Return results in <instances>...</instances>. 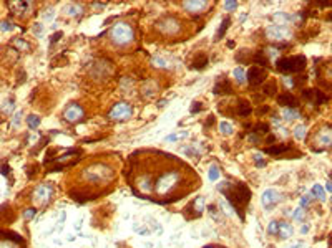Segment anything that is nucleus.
<instances>
[{
	"label": "nucleus",
	"instance_id": "obj_1",
	"mask_svg": "<svg viewBox=\"0 0 332 248\" xmlns=\"http://www.w3.org/2000/svg\"><path fill=\"white\" fill-rule=\"evenodd\" d=\"M218 190L228 197V200L231 202V205H234L233 209H234V212L237 210L241 220H243V213L241 212H243V209L248 205L249 197H251V192H249L248 185H244V184L233 185V184H229V182H221L218 185Z\"/></svg>",
	"mask_w": 332,
	"mask_h": 248
},
{
	"label": "nucleus",
	"instance_id": "obj_2",
	"mask_svg": "<svg viewBox=\"0 0 332 248\" xmlns=\"http://www.w3.org/2000/svg\"><path fill=\"white\" fill-rule=\"evenodd\" d=\"M179 182H181V174H179V171L168 169L166 172L159 174L156 180H153V192L161 197L170 195L171 192H175V189L178 187Z\"/></svg>",
	"mask_w": 332,
	"mask_h": 248
},
{
	"label": "nucleus",
	"instance_id": "obj_3",
	"mask_svg": "<svg viewBox=\"0 0 332 248\" xmlns=\"http://www.w3.org/2000/svg\"><path fill=\"white\" fill-rule=\"evenodd\" d=\"M135 32L130 23L126 22H118L110 28V38L117 45H128L133 41Z\"/></svg>",
	"mask_w": 332,
	"mask_h": 248
},
{
	"label": "nucleus",
	"instance_id": "obj_4",
	"mask_svg": "<svg viewBox=\"0 0 332 248\" xmlns=\"http://www.w3.org/2000/svg\"><path fill=\"white\" fill-rule=\"evenodd\" d=\"M83 174H85V179L88 182H95V184L106 182L113 177V171L105 164H92L90 167L85 169Z\"/></svg>",
	"mask_w": 332,
	"mask_h": 248
},
{
	"label": "nucleus",
	"instance_id": "obj_5",
	"mask_svg": "<svg viewBox=\"0 0 332 248\" xmlns=\"http://www.w3.org/2000/svg\"><path fill=\"white\" fill-rule=\"evenodd\" d=\"M277 70L282 73H293V71H302L306 68V56L299 55L294 58H281L276 61Z\"/></svg>",
	"mask_w": 332,
	"mask_h": 248
},
{
	"label": "nucleus",
	"instance_id": "obj_6",
	"mask_svg": "<svg viewBox=\"0 0 332 248\" xmlns=\"http://www.w3.org/2000/svg\"><path fill=\"white\" fill-rule=\"evenodd\" d=\"M156 28L161 30L163 33H166V35H176L181 27H179V22L175 18V17H163V18L156 23Z\"/></svg>",
	"mask_w": 332,
	"mask_h": 248
},
{
	"label": "nucleus",
	"instance_id": "obj_7",
	"mask_svg": "<svg viewBox=\"0 0 332 248\" xmlns=\"http://www.w3.org/2000/svg\"><path fill=\"white\" fill-rule=\"evenodd\" d=\"M131 113H133L131 106L128 105V103L121 101V103H117V105L110 109L108 118L110 119H126V118H130Z\"/></svg>",
	"mask_w": 332,
	"mask_h": 248
},
{
	"label": "nucleus",
	"instance_id": "obj_8",
	"mask_svg": "<svg viewBox=\"0 0 332 248\" xmlns=\"http://www.w3.org/2000/svg\"><path fill=\"white\" fill-rule=\"evenodd\" d=\"M266 35H268V38L279 41V40L289 38L291 32L286 27H282V25H273V27H269L268 30H266Z\"/></svg>",
	"mask_w": 332,
	"mask_h": 248
},
{
	"label": "nucleus",
	"instance_id": "obj_9",
	"mask_svg": "<svg viewBox=\"0 0 332 248\" xmlns=\"http://www.w3.org/2000/svg\"><path fill=\"white\" fill-rule=\"evenodd\" d=\"M281 200V195H279V192L277 190H274V189H269V190H266L264 194H262V198H261V202H262V207H264L266 210H271L276 207L277 202Z\"/></svg>",
	"mask_w": 332,
	"mask_h": 248
},
{
	"label": "nucleus",
	"instance_id": "obj_10",
	"mask_svg": "<svg viewBox=\"0 0 332 248\" xmlns=\"http://www.w3.org/2000/svg\"><path fill=\"white\" fill-rule=\"evenodd\" d=\"M85 116V111H83V107H81L80 105H70L65 109V113H63V118L67 119L68 123H77V121H80L81 118Z\"/></svg>",
	"mask_w": 332,
	"mask_h": 248
},
{
	"label": "nucleus",
	"instance_id": "obj_11",
	"mask_svg": "<svg viewBox=\"0 0 332 248\" xmlns=\"http://www.w3.org/2000/svg\"><path fill=\"white\" fill-rule=\"evenodd\" d=\"M266 78H268V71H266L264 68H261V66H253V68H249L248 81L251 83V85H261Z\"/></svg>",
	"mask_w": 332,
	"mask_h": 248
},
{
	"label": "nucleus",
	"instance_id": "obj_12",
	"mask_svg": "<svg viewBox=\"0 0 332 248\" xmlns=\"http://www.w3.org/2000/svg\"><path fill=\"white\" fill-rule=\"evenodd\" d=\"M52 194H53V190L50 185H39V187L35 189V192H34V198L37 202H40V204H47L48 200L52 198Z\"/></svg>",
	"mask_w": 332,
	"mask_h": 248
},
{
	"label": "nucleus",
	"instance_id": "obj_13",
	"mask_svg": "<svg viewBox=\"0 0 332 248\" xmlns=\"http://www.w3.org/2000/svg\"><path fill=\"white\" fill-rule=\"evenodd\" d=\"M302 96L311 99V101H314L315 105H322V103H326L327 99H329L326 94L322 93V91H319V89H304L302 91Z\"/></svg>",
	"mask_w": 332,
	"mask_h": 248
},
{
	"label": "nucleus",
	"instance_id": "obj_14",
	"mask_svg": "<svg viewBox=\"0 0 332 248\" xmlns=\"http://www.w3.org/2000/svg\"><path fill=\"white\" fill-rule=\"evenodd\" d=\"M10 10L15 12L19 17H27L32 10V3L30 2H12L10 3Z\"/></svg>",
	"mask_w": 332,
	"mask_h": 248
},
{
	"label": "nucleus",
	"instance_id": "obj_15",
	"mask_svg": "<svg viewBox=\"0 0 332 248\" xmlns=\"http://www.w3.org/2000/svg\"><path fill=\"white\" fill-rule=\"evenodd\" d=\"M277 103H279L281 106L288 107V109H294V107H296V106L299 105L297 98L294 96V94H291V93H284V94H281V96L277 98Z\"/></svg>",
	"mask_w": 332,
	"mask_h": 248
},
{
	"label": "nucleus",
	"instance_id": "obj_16",
	"mask_svg": "<svg viewBox=\"0 0 332 248\" xmlns=\"http://www.w3.org/2000/svg\"><path fill=\"white\" fill-rule=\"evenodd\" d=\"M213 93L215 94H231L233 93V88L231 85H229V81L226 80H218V83H216L215 89H213Z\"/></svg>",
	"mask_w": 332,
	"mask_h": 248
},
{
	"label": "nucleus",
	"instance_id": "obj_17",
	"mask_svg": "<svg viewBox=\"0 0 332 248\" xmlns=\"http://www.w3.org/2000/svg\"><path fill=\"white\" fill-rule=\"evenodd\" d=\"M291 235H293V225L286 222H277V237L289 238Z\"/></svg>",
	"mask_w": 332,
	"mask_h": 248
},
{
	"label": "nucleus",
	"instance_id": "obj_18",
	"mask_svg": "<svg viewBox=\"0 0 332 248\" xmlns=\"http://www.w3.org/2000/svg\"><path fill=\"white\" fill-rule=\"evenodd\" d=\"M206 65H208V56L204 55V53H198L195 60H193L191 68L193 70H203V68H206Z\"/></svg>",
	"mask_w": 332,
	"mask_h": 248
},
{
	"label": "nucleus",
	"instance_id": "obj_19",
	"mask_svg": "<svg viewBox=\"0 0 332 248\" xmlns=\"http://www.w3.org/2000/svg\"><path fill=\"white\" fill-rule=\"evenodd\" d=\"M206 7L208 3L203 2V0H198V2H184V8H186L188 12H201Z\"/></svg>",
	"mask_w": 332,
	"mask_h": 248
},
{
	"label": "nucleus",
	"instance_id": "obj_20",
	"mask_svg": "<svg viewBox=\"0 0 332 248\" xmlns=\"http://www.w3.org/2000/svg\"><path fill=\"white\" fill-rule=\"evenodd\" d=\"M251 111H253V107H251V103L249 101H246V99H241L239 103H237V114L239 116H249L251 114Z\"/></svg>",
	"mask_w": 332,
	"mask_h": 248
},
{
	"label": "nucleus",
	"instance_id": "obj_21",
	"mask_svg": "<svg viewBox=\"0 0 332 248\" xmlns=\"http://www.w3.org/2000/svg\"><path fill=\"white\" fill-rule=\"evenodd\" d=\"M291 149V146H286V144H279V146H271V147H266V152L271 156H279L282 152H288Z\"/></svg>",
	"mask_w": 332,
	"mask_h": 248
},
{
	"label": "nucleus",
	"instance_id": "obj_22",
	"mask_svg": "<svg viewBox=\"0 0 332 248\" xmlns=\"http://www.w3.org/2000/svg\"><path fill=\"white\" fill-rule=\"evenodd\" d=\"M229 23H231V18L226 17V18L223 20V23H221V27L218 28V33H216V36H215V41H218L219 38H223L224 33H226V30H228V27H229Z\"/></svg>",
	"mask_w": 332,
	"mask_h": 248
},
{
	"label": "nucleus",
	"instance_id": "obj_23",
	"mask_svg": "<svg viewBox=\"0 0 332 248\" xmlns=\"http://www.w3.org/2000/svg\"><path fill=\"white\" fill-rule=\"evenodd\" d=\"M19 240H22L17 235L14 240H5V238H2L0 240V248H19Z\"/></svg>",
	"mask_w": 332,
	"mask_h": 248
},
{
	"label": "nucleus",
	"instance_id": "obj_24",
	"mask_svg": "<svg viewBox=\"0 0 332 248\" xmlns=\"http://www.w3.org/2000/svg\"><path fill=\"white\" fill-rule=\"evenodd\" d=\"M81 12H83V8H81V5H77V3L68 5L67 8H65V14L70 15V17H78V15H81Z\"/></svg>",
	"mask_w": 332,
	"mask_h": 248
},
{
	"label": "nucleus",
	"instance_id": "obj_25",
	"mask_svg": "<svg viewBox=\"0 0 332 248\" xmlns=\"http://www.w3.org/2000/svg\"><path fill=\"white\" fill-rule=\"evenodd\" d=\"M299 111H296V109H288V107H284V109H282V118L286 119V121H293V119H297L299 118Z\"/></svg>",
	"mask_w": 332,
	"mask_h": 248
},
{
	"label": "nucleus",
	"instance_id": "obj_26",
	"mask_svg": "<svg viewBox=\"0 0 332 248\" xmlns=\"http://www.w3.org/2000/svg\"><path fill=\"white\" fill-rule=\"evenodd\" d=\"M276 91H277V85H276V81H268L264 85V94L266 96H273V94H276Z\"/></svg>",
	"mask_w": 332,
	"mask_h": 248
},
{
	"label": "nucleus",
	"instance_id": "obj_27",
	"mask_svg": "<svg viewBox=\"0 0 332 248\" xmlns=\"http://www.w3.org/2000/svg\"><path fill=\"white\" fill-rule=\"evenodd\" d=\"M311 195H312V197H319L321 200H326V192H324V189L319 184H315L314 187H312V190H311Z\"/></svg>",
	"mask_w": 332,
	"mask_h": 248
},
{
	"label": "nucleus",
	"instance_id": "obj_28",
	"mask_svg": "<svg viewBox=\"0 0 332 248\" xmlns=\"http://www.w3.org/2000/svg\"><path fill=\"white\" fill-rule=\"evenodd\" d=\"M306 132H307V129L304 124H299V126H296V129H294V138L297 141H302L306 138Z\"/></svg>",
	"mask_w": 332,
	"mask_h": 248
},
{
	"label": "nucleus",
	"instance_id": "obj_29",
	"mask_svg": "<svg viewBox=\"0 0 332 248\" xmlns=\"http://www.w3.org/2000/svg\"><path fill=\"white\" fill-rule=\"evenodd\" d=\"M253 60L256 61V63H259V66H261V68H262V66H266V65L269 63L268 56H266V55H264V53H262V52H257L256 55L253 56Z\"/></svg>",
	"mask_w": 332,
	"mask_h": 248
},
{
	"label": "nucleus",
	"instance_id": "obj_30",
	"mask_svg": "<svg viewBox=\"0 0 332 248\" xmlns=\"http://www.w3.org/2000/svg\"><path fill=\"white\" fill-rule=\"evenodd\" d=\"M27 124H28V127H30V129H37V127L40 126V118L37 114H30L27 118Z\"/></svg>",
	"mask_w": 332,
	"mask_h": 248
},
{
	"label": "nucleus",
	"instance_id": "obj_31",
	"mask_svg": "<svg viewBox=\"0 0 332 248\" xmlns=\"http://www.w3.org/2000/svg\"><path fill=\"white\" fill-rule=\"evenodd\" d=\"M221 176V171L218 165H211L210 167V172H208V177H210V180H218Z\"/></svg>",
	"mask_w": 332,
	"mask_h": 248
},
{
	"label": "nucleus",
	"instance_id": "obj_32",
	"mask_svg": "<svg viewBox=\"0 0 332 248\" xmlns=\"http://www.w3.org/2000/svg\"><path fill=\"white\" fill-rule=\"evenodd\" d=\"M233 74H234V78L237 80V83H241V85H243V83H246V73H244V68H236L234 71H233Z\"/></svg>",
	"mask_w": 332,
	"mask_h": 248
},
{
	"label": "nucleus",
	"instance_id": "obj_33",
	"mask_svg": "<svg viewBox=\"0 0 332 248\" xmlns=\"http://www.w3.org/2000/svg\"><path fill=\"white\" fill-rule=\"evenodd\" d=\"M219 131L223 132V134H233V126L226 121L219 123Z\"/></svg>",
	"mask_w": 332,
	"mask_h": 248
},
{
	"label": "nucleus",
	"instance_id": "obj_34",
	"mask_svg": "<svg viewBox=\"0 0 332 248\" xmlns=\"http://www.w3.org/2000/svg\"><path fill=\"white\" fill-rule=\"evenodd\" d=\"M274 20H276V22H291V20H293V17L291 15H288V14H276L274 15Z\"/></svg>",
	"mask_w": 332,
	"mask_h": 248
},
{
	"label": "nucleus",
	"instance_id": "obj_35",
	"mask_svg": "<svg viewBox=\"0 0 332 248\" xmlns=\"http://www.w3.org/2000/svg\"><path fill=\"white\" fill-rule=\"evenodd\" d=\"M12 28H14V23H12L10 20H2V22H0V30L2 32H9Z\"/></svg>",
	"mask_w": 332,
	"mask_h": 248
},
{
	"label": "nucleus",
	"instance_id": "obj_36",
	"mask_svg": "<svg viewBox=\"0 0 332 248\" xmlns=\"http://www.w3.org/2000/svg\"><path fill=\"white\" fill-rule=\"evenodd\" d=\"M268 233H269V235H277V222H276V220H273L271 223H269Z\"/></svg>",
	"mask_w": 332,
	"mask_h": 248
},
{
	"label": "nucleus",
	"instance_id": "obj_37",
	"mask_svg": "<svg viewBox=\"0 0 332 248\" xmlns=\"http://www.w3.org/2000/svg\"><path fill=\"white\" fill-rule=\"evenodd\" d=\"M201 107H203V103H199V101L191 103V113H193V114L199 113V111H201Z\"/></svg>",
	"mask_w": 332,
	"mask_h": 248
},
{
	"label": "nucleus",
	"instance_id": "obj_38",
	"mask_svg": "<svg viewBox=\"0 0 332 248\" xmlns=\"http://www.w3.org/2000/svg\"><path fill=\"white\" fill-rule=\"evenodd\" d=\"M3 111H5V113H9V114L14 111V99H9L7 103H3Z\"/></svg>",
	"mask_w": 332,
	"mask_h": 248
},
{
	"label": "nucleus",
	"instance_id": "obj_39",
	"mask_svg": "<svg viewBox=\"0 0 332 248\" xmlns=\"http://www.w3.org/2000/svg\"><path fill=\"white\" fill-rule=\"evenodd\" d=\"M195 207H196V210H198V213H201V212H203V209H204V200H203L201 197H198V198H196Z\"/></svg>",
	"mask_w": 332,
	"mask_h": 248
},
{
	"label": "nucleus",
	"instance_id": "obj_40",
	"mask_svg": "<svg viewBox=\"0 0 332 248\" xmlns=\"http://www.w3.org/2000/svg\"><path fill=\"white\" fill-rule=\"evenodd\" d=\"M224 8L229 12H233V10H236L237 8V2H234V0H228L226 3H224Z\"/></svg>",
	"mask_w": 332,
	"mask_h": 248
},
{
	"label": "nucleus",
	"instance_id": "obj_41",
	"mask_svg": "<svg viewBox=\"0 0 332 248\" xmlns=\"http://www.w3.org/2000/svg\"><path fill=\"white\" fill-rule=\"evenodd\" d=\"M15 47L20 48V50H28V43H25V40L17 38V40H15Z\"/></svg>",
	"mask_w": 332,
	"mask_h": 248
},
{
	"label": "nucleus",
	"instance_id": "obj_42",
	"mask_svg": "<svg viewBox=\"0 0 332 248\" xmlns=\"http://www.w3.org/2000/svg\"><path fill=\"white\" fill-rule=\"evenodd\" d=\"M282 81H284V85L288 86V88H293V86H296V80H294V78H291V76H284L282 78Z\"/></svg>",
	"mask_w": 332,
	"mask_h": 248
},
{
	"label": "nucleus",
	"instance_id": "obj_43",
	"mask_svg": "<svg viewBox=\"0 0 332 248\" xmlns=\"http://www.w3.org/2000/svg\"><path fill=\"white\" fill-rule=\"evenodd\" d=\"M302 213H304V209H302V207H297L296 210H294V220H301L302 218Z\"/></svg>",
	"mask_w": 332,
	"mask_h": 248
},
{
	"label": "nucleus",
	"instance_id": "obj_44",
	"mask_svg": "<svg viewBox=\"0 0 332 248\" xmlns=\"http://www.w3.org/2000/svg\"><path fill=\"white\" fill-rule=\"evenodd\" d=\"M61 36H63V33L61 32H57V33H53V35L50 36V43L53 45V43H57V41H59Z\"/></svg>",
	"mask_w": 332,
	"mask_h": 248
},
{
	"label": "nucleus",
	"instance_id": "obj_45",
	"mask_svg": "<svg viewBox=\"0 0 332 248\" xmlns=\"http://www.w3.org/2000/svg\"><path fill=\"white\" fill-rule=\"evenodd\" d=\"M34 33H35L37 36H42L43 35L42 25H40V23H34Z\"/></svg>",
	"mask_w": 332,
	"mask_h": 248
},
{
	"label": "nucleus",
	"instance_id": "obj_46",
	"mask_svg": "<svg viewBox=\"0 0 332 248\" xmlns=\"http://www.w3.org/2000/svg\"><path fill=\"white\" fill-rule=\"evenodd\" d=\"M184 136H186V132H181V134H171V136H168L166 141H170V142H173V141L179 139V138H184Z\"/></svg>",
	"mask_w": 332,
	"mask_h": 248
},
{
	"label": "nucleus",
	"instance_id": "obj_47",
	"mask_svg": "<svg viewBox=\"0 0 332 248\" xmlns=\"http://www.w3.org/2000/svg\"><path fill=\"white\" fill-rule=\"evenodd\" d=\"M254 160H256V165H257V167H264V165H266V160L264 159H262V157L261 156H254Z\"/></svg>",
	"mask_w": 332,
	"mask_h": 248
},
{
	"label": "nucleus",
	"instance_id": "obj_48",
	"mask_svg": "<svg viewBox=\"0 0 332 248\" xmlns=\"http://www.w3.org/2000/svg\"><path fill=\"white\" fill-rule=\"evenodd\" d=\"M221 207H223V209L226 210V213H228V215H233V213H236L234 210H233L231 207H229V205H228V204H226V202H224V200H221Z\"/></svg>",
	"mask_w": 332,
	"mask_h": 248
},
{
	"label": "nucleus",
	"instance_id": "obj_49",
	"mask_svg": "<svg viewBox=\"0 0 332 248\" xmlns=\"http://www.w3.org/2000/svg\"><path fill=\"white\" fill-rule=\"evenodd\" d=\"M20 119H22V113H20V111H19V113H15V116H14V121H12V124H14L15 127L20 126Z\"/></svg>",
	"mask_w": 332,
	"mask_h": 248
},
{
	"label": "nucleus",
	"instance_id": "obj_50",
	"mask_svg": "<svg viewBox=\"0 0 332 248\" xmlns=\"http://www.w3.org/2000/svg\"><path fill=\"white\" fill-rule=\"evenodd\" d=\"M23 217H25L27 220H30V218H34V217H35V209H28V210H25V213H23Z\"/></svg>",
	"mask_w": 332,
	"mask_h": 248
},
{
	"label": "nucleus",
	"instance_id": "obj_51",
	"mask_svg": "<svg viewBox=\"0 0 332 248\" xmlns=\"http://www.w3.org/2000/svg\"><path fill=\"white\" fill-rule=\"evenodd\" d=\"M43 18L47 20V22H52V20H53V10H48V12H45Z\"/></svg>",
	"mask_w": 332,
	"mask_h": 248
},
{
	"label": "nucleus",
	"instance_id": "obj_52",
	"mask_svg": "<svg viewBox=\"0 0 332 248\" xmlns=\"http://www.w3.org/2000/svg\"><path fill=\"white\" fill-rule=\"evenodd\" d=\"M268 111H269V106H262L261 109H257V114L262 116V114H266V113H268Z\"/></svg>",
	"mask_w": 332,
	"mask_h": 248
},
{
	"label": "nucleus",
	"instance_id": "obj_53",
	"mask_svg": "<svg viewBox=\"0 0 332 248\" xmlns=\"http://www.w3.org/2000/svg\"><path fill=\"white\" fill-rule=\"evenodd\" d=\"M307 204H309V197L304 195V197L301 198V207H302V209H304V207H306Z\"/></svg>",
	"mask_w": 332,
	"mask_h": 248
},
{
	"label": "nucleus",
	"instance_id": "obj_54",
	"mask_svg": "<svg viewBox=\"0 0 332 248\" xmlns=\"http://www.w3.org/2000/svg\"><path fill=\"white\" fill-rule=\"evenodd\" d=\"M274 139H276L274 136H268V142H274Z\"/></svg>",
	"mask_w": 332,
	"mask_h": 248
},
{
	"label": "nucleus",
	"instance_id": "obj_55",
	"mask_svg": "<svg viewBox=\"0 0 332 248\" xmlns=\"http://www.w3.org/2000/svg\"><path fill=\"white\" fill-rule=\"evenodd\" d=\"M327 190H329V192H331V179L329 180H327V187H326Z\"/></svg>",
	"mask_w": 332,
	"mask_h": 248
},
{
	"label": "nucleus",
	"instance_id": "obj_56",
	"mask_svg": "<svg viewBox=\"0 0 332 248\" xmlns=\"http://www.w3.org/2000/svg\"><path fill=\"white\" fill-rule=\"evenodd\" d=\"M307 230H309V229H307V225L302 227V233H307Z\"/></svg>",
	"mask_w": 332,
	"mask_h": 248
}]
</instances>
